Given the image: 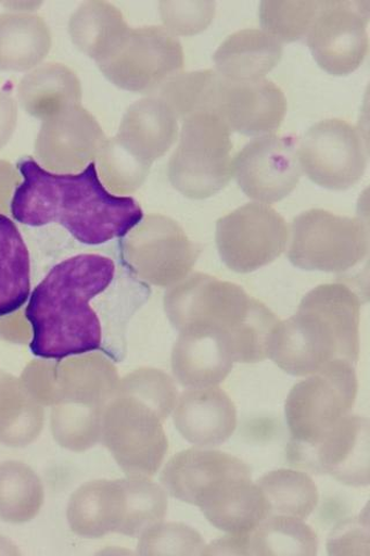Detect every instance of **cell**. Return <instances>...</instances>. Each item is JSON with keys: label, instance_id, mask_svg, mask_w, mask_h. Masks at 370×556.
<instances>
[{"label": "cell", "instance_id": "obj_1", "mask_svg": "<svg viewBox=\"0 0 370 556\" xmlns=\"http://www.w3.org/2000/svg\"><path fill=\"white\" fill-rule=\"evenodd\" d=\"M17 170L23 180L10 204L17 223L31 228L58 224L84 245L99 247L125 238L144 219L133 198L104 187L95 162L77 173H56L26 156Z\"/></svg>", "mask_w": 370, "mask_h": 556}, {"label": "cell", "instance_id": "obj_2", "mask_svg": "<svg viewBox=\"0 0 370 556\" xmlns=\"http://www.w3.org/2000/svg\"><path fill=\"white\" fill-rule=\"evenodd\" d=\"M114 260L95 253L67 257L33 290L25 316L31 328L33 355L48 361L95 353L103 329L92 306L114 283Z\"/></svg>", "mask_w": 370, "mask_h": 556}, {"label": "cell", "instance_id": "obj_3", "mask_svg": "<svg viewBox=\"0 0 370 556\" xmlns=\"http://www.w3.org/2000/svg\"><path fill=\"white\" fill-rule=\"evenodd\" d=\"M360 300L349 287L319 286L305 295L294 316L278 323L269 358L298 377L334 362L355 365L360 354Z\"/></svg>", "mask_w": 370, "mask_h": 556}, {"label": "cell", "instance_id": "obj_4", "mask_svg": "<svg viewBox=\"0 0 370 556\" xmlns=\"http://www.w3.org/2000/svg\"><path fill=\"white\" fill-rule=\"evenodd\" d=\"M55 362L52 433L69 451L90 450L101 440L103 413L117 392V369L95 353Z\"/></svg>", "mask_w": 370, "mask_h": 556}, {"label": "cell", "instance_id": "obj_5", "mask_svg": "<svg viewBox=\"0 0 370 556\" xmlns=\"http://www.w3.org/2000/svg\"><path fill=\"white\" fill-rule=\"evenodd\" d=\"M231 134L213 112L182 119L180 142L168 164L173 187L192 200L217 195L234 178Z\"/></svg>", "mask_w": 370, "mask_h": 556}, {"label": "cell", "instance_id": "obj_6", "mask_svg": "<svg viewBox=\"0 0 370 556\" xmlns=\"http://www.w3.org/2000/svg\"><path fill=\"white\" fill-rule=\"evenodd\" d=\"M167 419L146 400L118 387L103 413L100 442L127 476L151 478L167 455Z\"/></svg>", "mask_w": 370, "mask_h": 556}, {"label": "cell", "instance_id": "obj_7", "mask_svg": "<svg viewBox=\"0 0 370 556\" xmlns=\"http://www.w3.org/2000/svg\"><path fill=\"white\" fill-rule=\"evenodd\" d=\"M97 64L119 89L154 96L182 73L184 51L164 27H129Z\"/></svg>", "mask_w": 370, "mask_h": 556}, {"label": "cell", "instance_id": "obj_8", "mask_svg": "<svg viewBox=\"0 0 370 556\" xmlns=\"http://www.w3.org/2000/svg\"><path fill=\"white\" fill-rule=\"evenodd\" d=\"M357 394L355 365L347 362H334L297 382L285 405L293 439L310 447L319 444L350 414Z\"/></svg>", "mask_w": 370, "mask_h": 556}, {"label": "cell", "instance_id": "obj_9", "mask_svg": "<svg viewBox=\"0 0 370 556\" xmlns=\"http://www.w3.org/2000/svg\"><path fill=\"white\" fill-rule=\"evenodd\" d=\"M289 258L307 271L343 273L361 263L369 250L368 226L359 218L311 208L294 218Z\"/></svg>", "mask_w": 370, "mask_h": 556}, {"label": "cell", "instance_id": "obj_10", "mask_svg": "<svg viewBox=\"0 0 370 556\" xmlns=\"http://www.w3.org/2000/svg\"><path fill=\"white\" fill-rule=\"evenodd\" d=\"M256 301L235 283L196 273L167 291L165 309L179 332L207 329L232 336L250 318Z\"/></svg>", "mask_w": 370, "mask_h": 556}, {"label": "cell", "instance_id": "obj_11", "mask_svg": "<svg viewBox=\"0 0 370 556\" xmlns=\"http://www.w3.org/2000/svg\"><path fill=\"white\" fill-rule=\"evenodd\" d=\"M199 254L181 226L163 215L144 217L122 242L127 268L140 280L157 287L184 280Z\"/></svg>", "mask_w": 370, "mask_h": 556}, {"label": "cell", "instance_id": "obj_12", "mask_svg": "<svg viewBox=\"0 0 370 556\" xmlns=\"http://www.w3.org/2000/svg\"><path fill=\"white\" fill-rule=\"evenodd\" d=\"M216 241L222 263L235 273L248 274L286 251L290 228L271 205L254 202L218 220Z\"/></svg>", "mask_w": 370, "mask_h": 556}, {"label": "cell", "instance_id": "obj_13", "mask_svg": "<svg viewBox=\"0 0 370 556\" xmlns=\"http://www.w3.org/2000/svg\"><path fill=\"white\" fill-rule=\"evenodd\" d=\"M297 159L306 176L331 190L356 186L368 166V147L362 132L339 118L319 122L297 144Z\"/></svg>", "mask_w": 370, "mask_h": 556}, {"label": "cell", "instance_id": "obj_14", "mask_svg": "<svg viewBox=\"0 0 370 556\" xmlns=\"http://www.w3.org/2000/svg\"><path fill=\"white\" fill-rule=\"evenodd\" d=\"M369 2L334 0L323 7L308 33V47L317 64L332 76L354 74L369 47Z\"/></svg>", "mask_w": 370, "mask_h": 556}, {"label": "cell", "instance_id": "obj_15", "mask_svg": "<svg viewBox=\"0 0 370 556\" xmlns=\"http://www.w3.org/2000/svg\"><path fill=\"white\" fill-rule=\"evenodd\" d=\"M302 174L297 142L291 136L257 137L234 156V178L243 193L258 203L270 205L288 198Z\"/></svg>", "mask_w": 370, "mask_h": 556}, {"label": "cell", "instance_id": "obj_16", "mask_svg": "<svg viewBox=\"0 0 370 556\" xmlns=\"http://www.w3.org/2000/svg\"><path fill=\"white\" fill-rule=\"evenodd\" d=\"M250 477V466L238 457L218 450L192 447L167 463L162 482L173 497L202 509L227 485Z\"/></svg>", "mask_w": 370, "mask_h": 556}, {"label": "cell", "instance_id": "obj_17", "mask_svg": "<svg viewBox=\"0 0 370 556\" xmlns=\"http://www.w3.org/2000/svg\"><path fill=\"white\" fill-rule=\"evenodd\" d=\"M105 139L98 119L78 104L42 121L35 153L51 172L77 173L97 161Z\"/></svg>", "mask_w": 370, "mask_h": 556}, {"label": "cell", "instance_id": "obj_18", "mask_svg": "<svg viewBox=\"0 0 370 556\" xmlns=\"http://www.w3.org/2000/svg\"><path fill=\"white\" fill-rule=\"evenodd\" d=\"M286 112V97L275 83L219 78L213 113L232 132L259 137L272 135L283 125Z\"/></svg>", "mask_w": 370, "mask_h": 556}, {"label": "cell", "instance_id": "obj_19", "mask_svg": "<svg viewBox=\"0 0 370 556\" xmlns=\"http://www.w3.org/2000/svg\"><path fill=\"white\" fill-rule=\"evenodd\" d=\"M234 363L231 337L206 329L182 330L171 355L173 372L188 389L218 387Z\"/></svg>", "mask_w": 370, "mask_h": 556}, {"label": "cell", "instance_id": "obj_20", "mask_svg": "<svg viewBox=\"0 0 370 556\" xmlns=\"http://www.w3.org/2000/svg\"><path fill=\"white\" fill-rule=\"evenodd\" d=\"M179 121L162 98L150 96L131 104L114 138L133 159L151 167L178 141Z\"/></svg>", "mask_w": 370, "mask_h": 556}, {"label": "cell", "instance_id": "obj_21", "mask_svg": "<svg viewBox=\"0 0 370 556\" xmlns=\"http://www.w3.org/2000/svg\"><path fill=\"white\" fill-rule=\"evenodd\" d=\"M66 516L69 529L82 538L125 534L129 517L126 479L82 484L69 498Z\"/></svg>", "mask_w": 370, "mask_h": 556}, {"label": "cell", "instance_id": "obj_22", "mask_svg": "<svg viewBox=\"0 0 370 556\" xmlns=\"http://www.w3.org/2000/svg\"><path fill=\"white\" fill-rule=\"evenodd\" d=\"M173 419L182 438L199 447L226 442L238 426L233 400L218 387L188 389L178 399Z\"/></svg>", "mask_w": 370, "mask_h": 556}, {"label": "cell", "instance_id": "obj_23", "mask_svg": "<svg viewBox=\"0 0 370 556\" xmlns=\"http://www.w3.org/2000/svg\"><path fill=\"white\" fill-rule=\"evenodd\" d=\"M315 448V464L322 472L348 485L369 483V424L348 415Z\"/></svg>", "mask_w": 370, "mask_h": 556}, {"label": "cell", "instance_id": "obj_24", "mask_svg": "<svg viewBox=\"0 0 370 556\" xmlns=\"http://www.w3.org/2000/svg\"><path fill=\"white\" fill-rule=\"evenodd\" d=\"M283 58V43L259 29H242L216 51V73L226 80L254 81L266 76Z\"/></svg>", "mask_w": 370, "mask_h": 556}, {"label": "cell", "instance_id": "obj_25", "mask_svg": "<svg viewBox=\"0 0 370 556\" xmlns=\"http://www.w3.org/2000/svg\"><path fill=\"white\" fill-rule=\"evenodd\" d=\"M17 98L29 115L44 121L81 104L82 86L72 68L50 62L33 68L23 77L17 87Z\"/></svg>", "mask_w": 370, "mask_h": 556}, {"label": "cell", "instance_id": "obj_26", "mask_svg": "<svg viewBox=\"0 0 370 556\" xmlns=\"http://www.w3.org/2000/svg\"><path fill=\"white\" fill-rule=\"evenodd\" d=\"M51 47V30L42 16L0 14V72L29 73L42 64Z\"/></svg>", "mask_w": 370, "mask_h": 556}, {"label": "cell", "instance_id": "obj_27", "mask_svg": "<svg viewBox=\"0 0 370 556\" xmlns=\"http://www.w3.org/2000/svg\"><path fill=\"white\" fill-rule=\"evenodd\" d=\"M201 510L210 525L228 534L248 533L269 517L266 496L252 477L229 484Z\"/></svg>", "mask_w": 370, "mask_h": 556}, {"label": "cell", "instance_id": "obj_28", "mask_svg": "<svg viewBox=\"0 0 370 556\" xmlns=\"http://www.w3.org/2000/svg\"><path fill=\"white\" fill-rule=\"evenodd\" d=\"M30 295V256L15 223L0 214V319L21 309Z\"/></svg>", "mask_w": 370, "mask_h": 556}, {"label": "cell", "instance_id": "obj_29", "mask_svg": "<svg viewBox=\"0 0 370 556\" xmlns=\"http://www.w3.org/2000/svg\"><path fill=\"white\" fill-rule=\"evenodd\" d=\"M128 28L126 17L119 9L101 0L80 4L68 22L69 38L95 63Z\"/></svg>", "mask_w": 370, "mask_h": 556}, {"label": "cell", "instance_id": "obj_30", "mask_svg": "<svg viewBox=\"0 0 370 556\" xmlns=\"http://www.w3.org/2000/svg\"><path fill=\"white\" fill-rule=\"evenodd\" d=\"M44 424L43 408L12 377L0 378V442L26 446L39 438Z\"/></svg>", "mask_w": 370, "mask_h": 556}, {"label": "cell", "instance_id": "obj_31", "mask_svg": "<svg viewBox=\"0 0 370 556\" xmlns=\"http://www.w3.org/2000/svg\"><path fill=\"white\" fill-rule=\"evenodd\" d=\"M245 555H303L317 553L319 541L303 519L270 516L243 533Z\"/></svg>", "mask_w": 370, "mask_h": 556}, {"label": "cell", "instance_id": "obj_32", "mask_svg": "<svg viewBox=\"0 0 370 556\" xmlns=\"http://www.w3.org/2000/svg\"><path fill=\"white\" fill-rule=\"evenodd\" d=\"M268 502L269 517L306 519L319 504L320 494L314 480L294 469H278L256 482Z\"/></svg>", "mask_w": 370, "mask_h": 556}, {"label": "cell", "instance_id": "obj_33", "mask_svg": "<svg viewBox=\"0 0 370 556\" xmlns=\"http://www.w3.org/2000/svg\"><path fill=\"white\" fill-rule=\"evenodd\" d=\"M44 501L41 480L23 463L0 465V519L24 523L37 516Z\"/></svg>", "mask_w": 370, "mask_h": 556}, {"label": "cell", "instance_id": "obj_34", "mask_svg": "<svg viewBox=\"0 0 370 556\" xmlns=\"http://www.w3.org/2000/svg\"><path fill=\"white\" fill-rule=\"evenodd\" d=\"M219 78L213 70L181 73L154 96L162 98L182 121L192 114L213 112Z\"/></svg>", "mask_w": 370, "mask_h": 556}, {"label": "cell", "instance_id": "obj_35", "mask_svg": "<svg viewBox=\"0 0 370 556\" xmlns=\"http://www.w3.org/2000/svg\"><path fill=\"white\" fill-rule=\"evenodd\" d=\"M323 2H263L259 21L263 30L279 42H294L308 35Z\"/></svg>", "mask_w": 370, "mask_h": 556}, {"label": "cell", "instance_id": "obj_36", "mask_svg": "<svg viewBox=\"0 0 370 556\" xmlns=\"http://www.w3.org/2000/svg\"><path fill=\"white\" fill-rule=\"evenodd\" d=\"M126 484L129 517L125 535L140 536L163 523L168 510L167 493L149 477L128 476Z\"/></svg>", "mask_w": 370, "mask_h": 556}, {"label": "cell", "instance_id": "obj_37", "mask_svg": "<svg viewBox=\"0 0 370 556\" xmlns=\"http://www.w3.org/2000/svg\"><path fill=\"white\" fill-rule=\"evenodd\" d=\"M97 161L100 179L115 194L133 193L145 182L151 170L123 149L115 138L105 139Z\"/></svg>", "mask_w": 370, "mask_h": 556}, {"label": "cell", "instance_id": "obj_38", "mask_svg": "<svg viewBox=\"0 0 370 556\" xmlns=\"http://www.w3.org/2000/svg\"><path fill=\"white\" fill-rule=\"evenodd\" d=\"M140 555H203V536L180 523L157 525L139 536Z\"/></svg>", "mask_w": 370, "mask_h": 556}, {"label": "cell", "instance_id": "obj_39", "mask_svg": "<svg viewBox=\"0 0 370 556\" xmlns=\"http://www.w3.org/2000/svg\"><path fill=\"white\" fill-rule=\"evenodd\" d=\"M164 28L175 38L193 37L204 31L216 15L215 2L183 0V2H162L158 4Z\"/></svg>", "mask_w": 370, "mask_h": 556}, {"label": "cell", "instance_id": "obj_40", "mask_svg": "<svg viewBox=\"0 0 370 556\" xmlns=\"http://www.w3.org/2000/svg\"><path fill=\"white\" fill-rule=\"evenodd\" d=\"M17 125V104L14 98L0 91V150L12 138Z\"/></svg>", "mask_w": 370, "mask_h": 556}, {"label": "cell", "instance_id": "obj_41", "mask_svg": "<svg viewBox=\"0 0 370 556\" xmlns=\"http://www.w3.org/2000/svg\"><path fill=\"white\" fill-rule=\"evenodd\" d=\"M21 178L20 173L10 163L0 161V214L8 211Z\"/></svg>", "mask_w": 370, "mask_h": 556}, {"label": "cell", "instance_id": "obj_42", "mask_svg": "<svg viewBox=\"0 0 370 556\" xmlns=\"http://www.w3.org/2000/svg\"><path fill=\"white\" fill-rule=\"evenodd\" d=\"M10 13H31L39 10L42 7V2H4L0 3Z\"/></svg>", "mask_w": 370, "mask_h": 556}]
</instances>
